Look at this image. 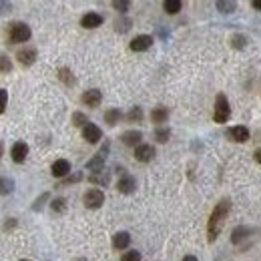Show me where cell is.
I'll return each instance as SVG.
<instances>
[{"label": "cell", "instance_id": "2", "mask_svg": "<svg viewBox=\"0 0 261 261\" xmlns=\"http://www.w3.org/2000/svg\"><path fill=\"white\" fill-rule=\"evenodd\" d=\"M30 26L25 25V23H12L8 25V30H6V36L12 45H20V42H26L30 38Z\"/></svg>", "mask_w": 261, "mask_h": 261}, {"label": "cell", "instance_id": "19", "mask_svg": "<svg viewBox=\"0 0 261 261\" xmlns=\"http://www.w3.org/2000/svg\"><path fill=\"white\" fill-rule=\"evenodd\" d=\"M121 117H123V113L119 111V108H108V111L104 113V121H106V125H111V127H115L121 121Z\"/></svg>", "mask_w": 261, "mask_h": 261}, {"label": "cell", "instance_id": "17", "mask_svg": "<svg viewBox=\"0 0 261 261\" xmlns=\"http://www.w3.org/2000/svg\"><path fill=\"white\" fill-rule=\"evenodd\" d=\"M130 243V235L127 231H119L113 235V247L115 249H127Z\"/></svg>", "mask_w": 261, "mask_h": 261}, {"label": "cell", "instance_id": "14", "mask_svg": "<svg viewBox=\"0 0 261 261\" xmlns=\"http://www.w3.org/2000/svg\"><path fill=\"white\" fill-rule=\"evenodd\" d=\"M135 187H137V181H135V177H130V175H123L119 179V183H117V189L123 195H130L135 191Z\"/></svg>", "mask_w": 261, "mask_h": 261}, {"label": "cell", "instance_id": "6", "mask_svg": "<svg viewBox=\"0 0 261 261\" xmlns=\"http://www.w3.org/2000/svg\"><path fill=\"white\" fill-rule=\"evenodd\" d=\"M82 139L89 141V143H99L103 139V130L95 123H86L82 127Z\"/></svg>", "mask_w": 261, "mask_h": 261}, {"label": "cell", "instance_id": "11", "mask_svg": "<svg viewBox=\"0 0 261 261\" xmlns=\"http://www.w3.org/2000/svg\"><path fill=\"white\" fill-rule=\"evenodd\" d=\"M51 173H52V177H56V179L69 177V173H71V163H69L67 159H58V161L52 163Z\"/></svg>", "mask_w": 261, "mask_h": 261}, {"label": "cell", "instance_id": "18", "mask_svg": "<svg viewBox=\"0 0 261 261\" xmlns=\"http://www.w3.org/2000/svg\"><path fill=\"white\" fill-rule=\"evenodd\" d=\"M169 119V108L167 106H155L153 111H151V121L161 125V123H167Z\"/></svg>", "mask_w": 261, "mask_h": 261}, {"label": "cell", "instance_id": "7", "mask_svg": "<svg viewBox=\"0 0 261 261\" xmlns=\"http://www.w3.org/2000/svg\"><path fill=\"white\" fill-rule=\"evenodd\" d=\"M151 45H153V36H149V34H139V36H135L133 40H130V51L143 52V51H149Z\"/></svg>", "mask_w": 261, "mask_h": 261}, {"label": "cell", "instance_id": "3", "mask_svg": "<svg viewBox=\"0 0 261 261\" xmlns=\"http://www.w3.org/2000/svg\"><path fill=\"white\" fill-rule=\"evenodd\" d=\"M231 117V106L225 95H217L215 97V113H213V121L215 123H227Z\"/></svg>", "mask_w": 261, "mask_h": 261}, {"label": "cell", "instance_id": "12", "mask_svg": "<svg viewBox=\"0 0 261 261\" xmlns=\"http://www.w3.org/2000/svg\"><path fill=\"white\" fill-rule=\"evenodd\" d=\"M82 103L86 104V106H99L101 104V101H103V93L99 91V89H91V91H84L82 93Z\"/></svg>", "mask_w": 261, "mask_h": 261}, {"label": "cell", "instance_id": "10", "mask_svg": "<svg viewBox=\"0 0 261 261\" xmlns=\"http://www.w3.org/2000/svg\"><path fill=\"white\" fill-rule=\"evenodd\" d=\"M155 157V147L153 145H139L137 149H135V159L139 161V163H149L151 159Z\"/></svg>", "mask_w": 261, "mask_h": 261}, {"label": "cell", "instance_id": "13", "mask_svg": "<svg viewBox=\"0 0 261 261\" xmlns=\"http://www.w3.org/2000/svg\"><path fill=\"white\" fill-rule=\"evenodd\" d=\"M103 25V16L99 12H86L82 18H80V26L82 28H97Z\"/></svg>", "mask_w": 261, "mask_h": 261}, {"label": "cell", "instance_id": "1", "mask_svg": "<svg viewBox=\"0 0 261 261\" xmlns=\"http://www.w3.org/2000/svg\"><path fill=\"white\" fill-rule=\"evenodd\" d=\"M231 209V201L229 199H223L215 205L213 213H211V219H209V227H207V233H209V241H215L217 235H219L221 227H223V221Z\"/></svg>", "mask_w": 261, "mask_h": 261}, {"label": "cell", "instance_id": "16", "mask_svg": "<svg viewBox=\"0 0 261 261\" xmlns=\"http://www.w3.org/2000/svg\"><path fill=\"white\" fill-rule=\"evenodd\" d=\"M18 62L23 64V67H30V64L36 60V51L34 49H23V51H18Z\"/></svg>", "mask_w": 261, "mask_h": 261}, {"label": "cell", "instance_id": "27", "mask_svg": "<svg viewBox=\"0 0 261 261\" xmlns=\"http://www.w3.org/2000/svg\"><path fill=\"white\" fill-rule=\"evenodd\" d=\"M121 261H141V253L135 251V249H130V251H127V253H123Z\"/></svg>", "mask_w": 261, "mask_h": 261}, {"label": "cell", "instance_id": "28", "mask_svg": "<svg viewBox=\"0 0 261 261\" xmlns=\"http://www.w3.org/2000/svg\"><path fill=\"white\" fill-rule=\"evenodd\" d=\"M129 121H141L143 119V111H141V106H133L130 108V113L127 115Z\"/></svg>", "mask_w": 261, "mask_h": 261}, {"label": "cell", "instance_id": "22", "mask_svg": "<svg viewBox=\"0 0 261 261\" xmlns=\"http://www.w3.org/2000/svg\"><path fill=\"white\" fill-rule=\"evenodd\" d=\"M91 183H97V185H108V173H106V171L93 173V175H91Z\"/></svg>", "mask_w": 261, "mask_h": 261}, {"label": "cell", "instance_id": "4", "mask_svg": "<svg viewBox=\"0 0 261 261\" xmlns=\"http://www.w3.org/2000/svg\"><path fill=\"white\" fill-rule=\"evenodd\" d=\"M82 203L86 209H99L104 203V193L101 189H89L82 195Z\"/></svg>", "mask_w": 261, "mask_h": 261}, {"label": "cell", "instance_id": "30", "mask_svg": "<svg viewBox=\"0 0 261 261\" xmlns=\"http://www.w3.org/2000/svg\"><path fill=\"white\" fill-rule=\"evenodd\" d=\"M51 207H52V211H58V213H60V211H64V207H67V201H64L62 197H58V199L52 201Z\"/></svg>", "mask_w": 261, "mask_h": 261}, {"label": "cell", "instance_id": "36", "mask_svg": "<svg viewBox=\"0 0 261 261\" xmlns=\"http://www.w3.org/2000/svg\"><path fill=\"white\" fill-rule=\"evenodd\" d=\"M255 161L261 165V149H257V151H255Z\"/></svg>", "mask_w": 261, "mask_h": 261}, {"label": "cell", "instance_id": "31", "mask_svg": "<svg viewBox=\"0 0 261 261\" xmlns=\"http://www.w3.org/2000/svg\"><path fill=\"white\" fill-rule=\"evenodd\" d=\"M73 123H75L77 127H84L89 121H86V117H84L82 113H75V115H73Z\"/></svg>", "mask_w": 261, "mask_h": 261}, {"label": "cell", "instance_id": "39", "mask_svg": "<svg viewBox=\"0 0 261 261\" xmlns=\"http://www.w3.org/2000/svg\"><path fill=\"white\" fill-rule=\"evenodd\" d=\"M2 153H4V145H2V141H0V157H2Z\"/></svg>", "mask_w": 261, "mask_h": 261}, {"label": "cell", "instance_id": "25", "mask_svg": "<svg viewBox=\"0 0 261 261\" xmlns=\"http://www.w3.org/2000/svg\"><path fill=\"white\" fill-rule=\"evenodd\" d=\"M235 8H237L235 2H225V0H219V2H217V10H221V12H233Z\"/></svg>", "mask_w": 261, "mask_h": 261}, {"label": "cell", "instance_id": "38", "mask_svg": "<svg viewBox=\"0 0 261 261\" xmlns=\"http://www.w3.org/2000/svg\"><path fill=\"white\" fill-rule=\"evenodd\" d=\"M183 261H197V257H193V255H187V257H183Z\"/></svg>", "mask_w": 261, "mask_h": 261}, {"label": "cell", "instance_id": "23", "mask_svg": "<svg viewBox=\"0 0 261 261\" xmlns=\"http://www.w3.org/2000/svg\"><path fill=\"white\" fill-rule=\"evenodd\" d=\"M169 137H171V130H169L167 127H159V129H155V139H157L159 143H167Z\"/></svg>", "mask_w": 261, "mask_h": 261}, {"label": "cell", "instance_id": "33", "mask_svg": "<svg viewBox=\"0 0 261 261\" xmlns=\"http://www.w3.org/2000/svg\"><path fill=\"white\" fill-rule=\"evenodd\" d=\"M82 179V175H80V173H75V175H69L67 179H64V181H60V185H69V183H77V181H80Z\"/></svg>", "mask_w": 261, "mask_h": 261}, {"label": "cell", "instance_id": "15", "mask_svg": "<svg viewBox=\"0 0 261 261\" xmlns=\"http://www.w3.org/2000/svg\"><path fill=\"white\" fill-rule=\"evenodd\" d=\"M121 141L127 147H139L141 141H143V133H141V130H127V133H123Z\"/></svg>", "mask_w": 261, "mask_h": 261}, {"label": "cell", "instance_id": "21", "mask_svg": "<svg viewBox=\"0 0 261 261\" xmlns=\"http://www.w3.org/2000/svg\"><path fill=\"white\" fill-rule=\"evenodd\" d=\"M14 191V181L10 177H0V195H10Z\"/></svg>", "mask_w": 261, "mask_h": 261}, {"label": "cell", "instance_id": "26", "mask_svg": "<svg viewBox=\"0 0 261 261\" xmlns=\"http://www.w3.org/2000/svg\"><path fill=\"white\" fill-rule=\"evenodd\" d=\"M58 77H60V80H64L67 84H75V77L71 75L69 69H60V71H58Z\"/></svg>", "mask_w": 261, "mask_h": 261}, {"label": "cell", "instance_id": "20", "mask_svg": "<svg viewBox=\"0 0 261 261\" xmlns=\"http://www.w3.org/2000/svg\"><path fill=\"white\" fill-rule=\"evenodd\" d=\"M163 8H165V12H169V14H177V12L183 8V2H181V0H165V2H163Z\"/></svg>", "mask_w": 261, "mask_h": 261}, {"label": "cell", "instance_id": "34", "mask_svg": "<svg viewBox=\"0 0 261 261\" xmlns=\"http://www.w3.org/2000/svg\"><path fill=\"white\" fill-rule=\"evenodd\" d=\"M233 47L243 49L245 47V36H233Z\"/></svg>", "mask_w": 261, "mask_h": 261}, {"label": "cell", "instance_id": "24", "mask_svg": "<svg viewBox=\"0 0 261 261\" xmlns=\"http://www.w3.org/2000/svg\"><path fill=\"white\" fill-rule=\"evenodd\" d=\"M12 71V62L8 56L4 54H0V73H10Z\"/></svg>", "mask_w": 261, "mask_h": 261}, {"label": "cell", "instance_id": "40", "mask_svg": "<svg viewBox=\"0 0 261 261\" xmlns=\"http://www.w3.org/2000/svg\"><path fill=\"white\" fill-rule=\"evenodd\" d=\"M18 261H30V259H18Z\"/></svg>", "mask_w": 261, "mask_h": 261}, {"label": "cell", "instance_id": "35", "mask_svg": "<svg viewBox=\"0 0 261 261\" xmlns=\"http://www.w3.org/2000/svg\"><path fill=\"white\" fill-rule=\"evenodd\" d=\"M8 8H10V4H6V2H0V14H2L4 10L8 12Z\"/></svg>", "mask_w": 261, "mask_h": 261}, {"label": "cell", "instance_id": "29", "mask_svg": "<svg viewBox=\"0 0 261 261\" xmlns=\"http://www.w3.org/2000/svg\"><path fill=\"white\" fill-rule=\"evenodd\" d=\"M6 104H8V93L4 89H0V115L6 111Z\"/></svg>", "mask_w": 261, "mask_h": 261}, {"label": "cell", "instance_id": "8", "mask_svg": "<svg viewBox=\"0 0 261 261\" xmlns=\"http://www.w3.org/2000/svg\"><path fill=\"white\" fill-rule=\"evenodd\" d=\"M227 137L235 143H245L249 139V129L243 125H235V127L227 129Z\"/></svg>", "mask_w": 261, "mask_h": 261}, {"label": "cell", "instance_id": "5", "mask_svg": "<svg viewBox=\"0 0 261 261\" xmlns=\"http://www.w3.org/2000/svg\"><path fill=\"white\" fill-rule=\"evenodd\" d=\"M108 147H111V145H108V141L103 145V149L99 151V153L89 161V163H86V169H89V171H93V173H99V171H103V167H104V161H106V153H108Z\"/></svg>", "mask_w": 261, "mask_h": 261}, {"label": "cell", "instance_id": "37", "mask_svg": "<svg viewBox=\"0 0 261 261\" xmlns=\"http://www.w3.org/2000/svg\"><path fill=\"white\" fill-rule=\"evenodd\" d=\"M253 8H257V10H261V0H253Z\"/></svg>", "mask_w": 261, "mask_h": 261}, {"label": "cell", "instance_id": "9", "mask_svg": "<svg viewBox=\"0 0 261 261\" xmlns=\"http://www.w3.org/2000/svg\"><path fill=\"white\" fill-rule=\"evenodd\" d=\"M10 157H12V161H14V163H25V161H26V157H28V145H26V143H23V141L14 143V145H12V149H10Z\"/></svg>", "mask_w": 261, "mask_h": 261}, {"label": "cell", "instance_id": "32", "mask_svg": "<svg viewBox=\"0 0 261 261\" xmlns=\"http://www.w3.org/2000/svg\"><path fill=\"white\" fill-rule=\"evenodd\" d=\"M113 6H115V8L119 10V12H127L130 4L127 2V0H115V2H113Z\"/></svg>", "mask_w": 261, "mask_h": 261}]
</instances>
